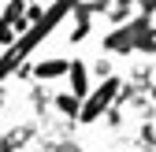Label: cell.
<instances>
[{"instance_id":"1","label":"cell","mask_w":156,"mask_h":152,"mask_svg":"<svg viewBox=\"0 0 156 152\" xmlns=\"http://www.w3.org/2000/svg\"><path fill=\"white\" fill-rule=\"evenodd\" d=\"M86 97H89L86 104H78V119H82V123H93V119H101L104 111L112 108L115 97H119V78H104L93 93H86Z\"/></svg>"},{"instance_id":"2","label":"cell","mask_w":156,"mask_h":152,"mask_svg":"<svg viewBox=\"0 0 156 152\" xmlns=\"http://www.w3.org/2000/svg\"><path fill=\"white\" fill-rule=\"evenodd\" d=\"M152 22H149V15L141 11L134 22H126V26H119V30H112L108 33V41H104V48L108 52H130V48H138V37L149 30Z\"/></svg>"},{"instance_id":"3","label":"cell","mask_w":156,"mask_h":152,"mask_svg":"<svg viewBox=\"0 0 156 152\" xmlns=\"http://www.w3.org/2000/svg\"><path fill=\"white\" fill-rule=\"evenodd\" d=\"M67 74H71V93L82 100L86 93H89V71H86V63L82 60H71L67 63Z\"/></svg>"},{"instance_id":"4","label":"cell","mask_w":156,"mask_h":152,"mask_svg":"<svg viewBox=\"0 0 156 152\" xmlns=\"http://www.w3.org/2000/svg\"><path fill=\"white\" fill-rule=\"evenodd\" d=\"M37 78H60V74H67V60H45L34 67Z\"/></svg>"},{"instance_id":"5","label":"cell","mask_w":156,"mask_h":152,"mask_svg":"<svg viewBox=\"0 0 156 152\" xmlns=\"http://www.w3.org/2000/svg\"><path fill=\"white\" fill-rule=\"evenodd\" d=\"M138 48H141V52H156V26H149V30L138 37Z\"/></svg>"},{"instance_id":"6","label":"cell","mask_w":156,"mask_h":152,"mask_svg":"<svg viewBox=\"0 0 156 152\" xmlns=\"http://www.w3.org/2000/svg\"><path fill=\"white\" fill-rule=\"evenodd\" d=\"M56 104H60V111H67V115H78V97H74V93H63Z\"/></svg>"},{"instance_id":"7","label":"cell","mask_w":156,"mask_h":152,"mask_svg":"<svg viewBox=\"0 0 156 152\" xmlns=\"http://www.w3.org/2000/svg\"><path fill=\"white\" fill-rule=\"evenodd\" d=\"M152 97H156V85H152Z\"/></svg>"}]
</instances>
